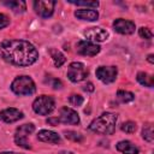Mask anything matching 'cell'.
Instances as JSON below:
<instances>
[{"label":"cell","mask_w":154,"mask_h":154,"mask_svg":"<svg viewBox=\"0 0 154 154\" xmlns=\"http://www.w3.org/2000/svg\"><path fill=\"white\" fill-rule=\"evenodd\" d=\"M59 123H63V124H69V125H77L79 124V117H78V113L67 107V106H64L60 108L59 111V116L57 117Z\"/></svg>","instance_id":"obj_10"},{"label":"cell","mask_w":154,"mask_h":154,"mask_svg":"<svg viewBox=\"0 0 154 154\" xmlns=\"http://www.w3.org/2000/svg\"><path fill=\"white\" fill-rule=\"evenodd\" d=\"M116 148L118 152L123 153V154H138L140 153V149L137 146H135L132 142L130 141H119L117 144H116Z\"/></svg>","instance_id":"obj_16"},{"label":"cell","mask_w":154,"mask_h":154,"mask_svg":"<svg viewBox=\"0 0 154 154\" xmlns=\"http://www.w3.org/2000/svg\"><path fill=\"white\" fill-rule=\"evenodd\" d=\"M5 6H7L10 10H12L14 13L19 14L25 12L26 10V2L23 0H10V1H2Z\"/></svg>","instance_id":"obj_17"},{"label":"cell","mask_w":154,"mask_h":154,"mask_svg":"<svg viewBox=\"0 0 154 154\" xmlns=\"http://www.w3.org/2000/svg\"><path fill=\"white\" fill-rule=\"evenodd\" d=\"M37 138L47 143H54V144L60 143V136L57 132L51 131V130H40L37 132Z\"/></svg>","instance_id":"obj_15"},{"label":"cell","mask_w":154,"mask_h":154,"mask_svg":"<svg viewBox=\"0 0 154 154\" xmlns=\"http://www.w3.org/2000/svg\"><path fill=\"white\" fill-rule=\"evenodd\" d=\"M117 99L123 103H128L135 99V95L130 91H126V90H118L117 91Z\"/></svg>","instance_id":"obj_20"},{"label":"cell","mask_w":154,"mask_h":154,"mask_svg":"<svg viewBox=\"0 0 154 154\" xmlns=\"http://www.w3.org/2000/svg\"><path fill=\"white\" fill-rule=\"evenodd\" d=\"M120 129H122V131H124V132H126V134H132V132L136 131L137 125H136V123L129 120V122L123 123V124L120 125Z\"/></svg>","instance_id":"obj_23"},{"label":"cell","mask_w":154,"mask_h":154,"mask_svg":"<svg viewBox=\"0 0 154 154\" xmlns=\"http://www.w3.org/2000/svg\"><path fill=\"white\" fill-rule=\"evenodd\" d=\"M83 101H84L83 96H81V95H78V94H72V95H70V97H69V102H70L72 106H76V107L81 106V105L83 103Z\"/></svg>","instance_id":"obj_25"},{"label":"cell","mask_w":154,"mask_h":154,"mask_svg":"<svg viewBox=\"0 0 154 154\" xmlns=\"http://www.w3.org/2000/svg\"><path fill=\"white\" fill-rule=\"evenodd\" d=\"M83 90H84V91H89V93L94 91V84H93L91 82H88V83L83 87Z\"/></svg>","instance_id":"obj_30"},{"label":"cell","mask_w":154,"mask_h":154,"mask_svg":"<svg viewBox=\"0 0 154 154\" xmlns=\"http://www.w3.org/2000/svg\"><path fill=\"white\" fill-rule=\"evenodd\" d=\"M1 58L14 66H30L38 59V52L25 40H5L0 43Z\"/></svg>","instance_id":"obj_1"},{"label":"cell","mask_w":154,"mask_h":154,"mask_svg":"<svg viewBox=\"0 0 154 154\" xmlns=\"http://www.w3.org/2000/svg\"><path fill=\"white\" fill-rule=\"evenodd\" d=\"M95 75L102 83L109 84L117 79L118 69L117 66H99L95 71Z\"/></svg>","instance_id":"obj_7"},{"label":"cell","mask_w":154,"mask_h":154,"mask_svg":"<svg viewBox=\"0 0 154 154\" xmlns=\"http://www.w3.org/2000/svg\"><path fill=\"white\" fill-rule=\"evenodd\" d=\"M76 51L81 55H84V57H94V55H96L101 51V47L99 45L94 43V42L88 41V40H82V41H78L77 42Z\"/></svg>","instance_id":"obj_9"},{"label":"cell","mask_w":154,"mask_h":154,"mask_svg":"<svg viewBox=\"0 0 154 154\" xmlns=\"http://www.w3.org/2000/svg\"><path fill=\"white\" fill-rule=\"evenodd\" d=\"M112 25H113V29L122 35H131L135 32V29H136V25L134 22L124 18H117Z\"/></svg>","instance_id":"obj_12"},{"label":"cell","mask_w":154,"mask_h":154,"mask_svg":"<svg viewBox=\"0 0 154 154\" xmlns=\"http://www.w3.org/2000/svg\"><path fill=\"white\" fill-rule=\"evenodd\" d=\"M0 154H22V153H17V152H1Z\"/></svg>","instance_id":"obj_32"},{"label":"cell","mask_w":154,"mask_h":154,"mask_svg":"<svg viewBox=\"0 0 154 154\" xmlns=\"http://www.w3.org/2000/svg\"><path fill=\"white\" fill-rule=\"evenodd\" d=\"M51 85H52L54 89H61L63 83H61V81H60V79H58V78H53V79H52V82H51Z\"/></svg>","instance_id":"obj_28"},{"label":"cell","mask_w":154,"mask_h":154,"mask_svg":"<svg viewBox=\"0 0 154 154\" xmlns=\"http://www.w3.org/2000/svg\"><path fill=\"white\" fill-rule=\"evenodd\" d=\"M153 57H154L153 54H149V55H148V58H147V59H148V61H149L150 64H153V63H154V59H153Z\"/></svg>","instance_id":"obj_31"},{"label":"cell","mask_w":154,"mask_h":154,"mask_svg":"<svg viewBox=\"0 0 154 154\" xmlns=\"http://www.w3.org/2000/svg\"><path fill=\"white\" fill-rule=\"evenodd\" d=\"M11 90L19 96H29L36 91L35 82L29 76H18L11 83Z\"/></svg>","instance_id":"obj_3"},{"label":"cell","mask_w":154,"mask_h":154,"mask_svg":"<svg viewBox=\"0 0 154 154\" xmlns=\"http://www.w3.org/2000/svg\"><path fill=\"white\" fill-rule=\"evenodd\" d=\"M69 2L72 4V5H76V6L89 7V8H91V10L96 8V7L100 5L99 1H84V0H77V1H75V0H69Z\"/></svg>","instance_id":"obj_21"},{"label":"cell","mask_w":154,"mask_h":154,"mask_svg":"<svg viewBox=\"0 0 154 154\" xmlns=\"http://www.w3.org/2000/svg\"><path fill=\"white\" fill-rule=\"evenodd\" d=\"M49 54H51V58L53 59V61H54V65L57 66V67H60L65 61H66V58H65V55L60 52V51H58V49H54V48H51L49 49Z\"/></svg>","instance_id":"obj_19"},{"label":"cell","mask_w":154,"mask_h":154,"mask_svg":"<svg viewBox=\"0 0 154 154\" xmlns=\"http://www.w3.org/2000/svg\"><path fill=\"white\" fill-rule=\"evenodd\" d=\"M136 79L141 85H144L147 88H152L154 85V77L147 72H142V71L138 72L136 76Z\"/></svg>","instance_id":"obj_18"},{"label":"cell","mask_w":154,"mask_h":154,"mask_svg":"<svg viewBox=\"0 0 154 154\" xmlns=\"http://www.w3.org/2000/svg\"><path fill=\"white\" fill-rule=\"evenodd\" d=\"M46 123L49 124V125H52V126H57V125L59 124V120H58L57 117H51V118H48V119L46 120Z\"/></svg>","instance_id":"obj_29"},{"label":"cell","mask_w":154,"mask_h":154,"mask_svg":"<svg viewBox=\"0 0 154 154\" xmlns=\"http://www.w3.org/2000/svg\"><path fill=\"white\" fill-rule=\"evenodd\" d=\"M117 119V114L112 112H105L89 124V130L101 135H112L116 130Z\"/></svg>","instance_id":"obj_2"},{"label":"cell","mask_w":154,"mask_h":154,"mask_svg":"<svg viewBox=\"0 0 154 154\" xmlns=\"http://www.w3.org/2000/svg\"><path fill=\"white\" fill-rule=\"evenodd\" d=\"M83 34L87 37V40L90 42H103L108 37V31L100 26L87 28Z\"/></svg>","instance_id":"obj_11"},{"label":"cell","mask_w":154,"mask_h":154,"mask_svg":"<svg viewBox=\"0 0 154 154\" xmlns=\"http://www.w3.org/2000/svg\"><path fill=\"white\" fill-rule=\"evenodd\" d=\"M64 134H65V137L67 140H71L73 142H82L83 141V136L81 134L76 132V131H70L69 130V131H65Z\"/></svg>","instance_id":"obj_24"},{"label":"cell","mask_w":154,"mask_h":154,"mask_svg":"<svg viewBox=\"0 0 154 154\" xmlns=\"http://www.w3.org/2000/svg\"><path fill=\"white\" fill-rule=\"evenodd\" d=\"M67 78L73 82V83H78V82H82L87 78L88 76V69L85 67V65L83 63H79V61H73L67 67Z\"/></svg>","instance_id":"obj_6"},{"label":"cell","mask_w":154,"mask_h":154,"mask_svg":"<svg viewBox=\"0 0 154 154\" xmlns=\"http://www.w3.org/2000/svg\"><path fill=\"white\" fill-rule=\"evenodd\" d=\"M8 24H10V18H8L6 14L0 13V29L6 28Z\"/></svg>","instance_id":"obj_27"},{"label":"cell","mask_w":154,"mask_h":154,"mask_svg":"<svg viewBox=\"0 0 154 154\" xmlns=\"http://www.w3.org/2000/svg\"><path fill=\"white\" fill-rule=\"evenodd\" d=\"M23 117H24L23 112L19 111L18 108H14V107H8V108L0 111V120L4 123H7V124L18 122Z\"/></svg>","instance_id":"obj_13"},{"label":"cell","mask_w":154,"mask_h":154,"mask_svg":"<svg viewBox=\"0 0 154 154\" xmlns=\"http://www.w3.org/2000/svg\"><path fill=\"white\" fill-rule=\"evenodd\" d=\"M55 108L54 97L51 95H40L32 102V109L36 114L40 116H48Z\"/></svg>","instance_id":"obj_4"},{"label":"cell","mask_w":154,"mask_h":154,"mask_svg":"<svg viewBox=\"0 0 154 154\" xmlns=\"http://www.w3.org/2000/svg\"><path fill=\"white\" fill-rule=\"evenodd\" d=\"M34 131H35V125L32 123H28L18 126L14 132V143L24 149H30L31 144L28 141V136Z\"/></svg>","instance_id":"obj_5"},{"label":"cell","mask_w":154,"mask_h":154,"mask_svg":"<svg viewBox=\"0 0 154 154\" xmlns=\"http://www.w3.org/2000/svg\"><path fill=\"white\" fill-rule=\"evenodd\" d=\"M59 154H73L72 152H61V153H59Z\"/></svg>","instance_id":"obj_33"},{"label":"cell","mask_w":154,"mask_h":154,"mask_svg":"<svg viewBox=\"0 0 154 154\" xmlns=\"http://www.w3.org/2000/svg\"><path fill=\"white\" fill-rule=\"evenodd\" d=\"M138 35L142 38H146V40H152V37H153V32L150 31V29L144 28V26H141L138 29Z\"/></svg>","instance_id":"obj_26"},{"label":"cell","mask_w":154,"mask_h":154,"mask_svg":"<svg viewBox=\"0 0 154 154\" xmlns=\"http://www.w3.org/2000/svg\"><path fill=\"white\" fill-rule=\"evenodd\" d=\"M142 137L147 141V142H153V126L150 124H147L143 126L142 130Z\"/></svg>","instance_id":"obj_22"},{"label":"cell","mask_w":154,"mask_h":154,"mask_svg":"<svg viewBox=\"0 0 154 154\" xmlns=\"http://www.w3.org/2000/svg\"><path fill=\"white\" fill-rule=\"evenodd\" d=\"M75 17L81 20H88V22H94L97 20L99 18V12L91 8H79L75 11Z\"/></svg>","instance_id":"obj_14"},{"label":"cell","mask_w":154,"mask_h":154,"mask_svg":"<svg viewBox=\"0 0 154 154\" xmlns=\"http://www.w3.org/2000/svg\"><path fill=\"white\" fill-rule=\"evenodd\" d=\"M55 4L57 2L53 0H37L34 1V10L40 17L49 18L54 12Z\"/></svg>","instance_id":"obj_8"}]
</instances>
